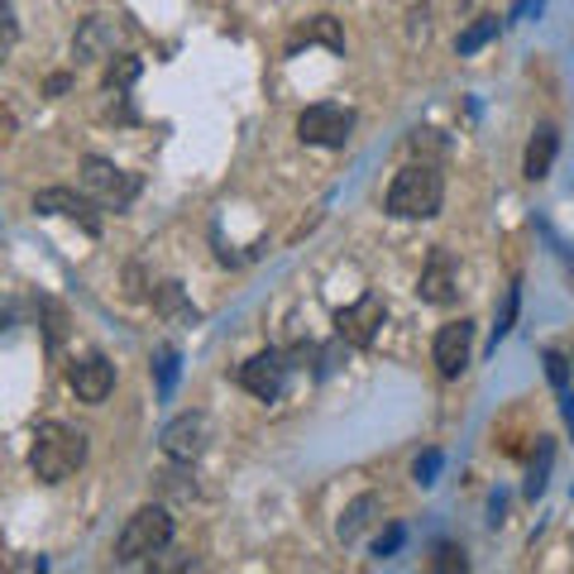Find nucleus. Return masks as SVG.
<instances>
[{"label": "nucleus", "mask_w": 574, "mask_h": 574, "mask_svg": "<svg viewBox=\"0 0 574 574\" xmlns=\"http://www.w3.org/2000/svg\"><path fill=\"white\" fill-rule=\"evenodd\" d=\"M86 465V436L63 422H43L29 445V469L39 483H63Z\"/></svg>", "instance_id": "obj_1"}, {"label": "nucleus", "mask_w": 574, "mask_h": 574, "mask_svg": "<svg viewBox=\"0 0 574 574\" xmlns=\"http://www.w3.org/2000/svg\"><path fill=\"white\" fill-rule=\"evenodd\" d=\"M445 201V178L436 163H407L387 187L383 206L387 215H397V221H431V215L440 211Z\"/></svg>", "instance_id": "obj_2"}, {"label": "nucleus", "mask_w": 574, "mask_h": 574, "mask_svg": "<svg viewBox=\"0 0 574 574\" xmlns=\"http://www.w3.org/2000/svg\"><path fill=\"white\" fill-rule=\"evenodd\" d=\"M172 545V517L168 508H158V502H149V508L129 512L120 536H115V560L120 565H129V560H149V555H163Z\"/></svg>", "instance_id": "obj_3"}, {"label": "nucleus", "mask_w": 574, "mask_h": 574, "mask_svg": "<svg viewBox=\"0 0 574 574\" xmlns=\"http://www.w3.org/2000/svg\"><path fill=\"white\" fill-rule=\"evenodd\" d=\"M139 172H129L120 163H110V158L100 153H86L82 158V192L96 201L100 211H125L129 201L139 196Z\"/></svg>", "instance_id": "obj_4"}, {"label": "nucleus", "mask_w": 574, "mask_h": 574, "mask_svg": "<svg viewBox=\"0 0 574 574\" xmlns=\"http://www.w3.org/2000/svg\"><path fill=\"white\" fill-rule=\"evenodd\" d=\"M354 135V110L350 106H307L297 115V139L316 144V149H344Z\"/></svg>", "instance_id": "obj_5"}, {"label": "nucleus", "mask_w": 574, "mask_h": 574, "mask_svg": "<svg viewBox=\"0 0 574 574\" xmlns=\"http://www.w3.org/2000/svg\"><path fill=\"white\" fill-rule=\"evenodd\" d=\"M287 354H278V350H258L254 359H244L240 364V387L249 397H258V402H273L283 393V383H287Z\"/></svg>", "instance_id": "obj_6"}, {"label": "nucleus", "mask_w": 574, "mask_h": 574, "mask_svg": "<svg viewBox=\"0 0 574 574\" xmlns=\"http://www.w3.org/2000/svg\"><path fill=\"white\" fill-rule=\"evenodd\" d=\"M67 387L77 393L82 402H92V407H100L110 393H115V364L106 354H82L67 364Z\"/></svg>", "instance_id": "obj_7"}, {"label": "nucleus", "mask_w": 574, "mask_h": 574, "mask_svg": "<svg viewBox=\"0 0 574 574\" xmlns=\"http://www.w3.org/2000/svg\"><path fill=\"white\" fill-rule=\"evenodd\" d=\"M387 321V307H383V297L379 293H369V297H359L354 307H344V311H336V336L344 340V344H373V336H379V326Z\"/></svg>", "instance_id": "obj_8"}, {"label": "nucleus", "mask_w": 574, "mask_h": 574, "mask_svg": "<svg viewBox=\"0 0 574 574\" xmlns=\"http://www.w3.org/2000/svg\"><path fill=\"white\" fill-rule=\"evenodd\" d=\"M206 436H211L206 416H201V412H182V416H172V422L163 426L158 445H163L168 459H178V465H192V459L206 450Z\"/></svg>", "instance_id": "obj_9"}, {"label": "nucleus", "mask_w": 574, "mask_h": 574, "mask_svg": "<svg viewBox=\"0 0 574 574\" xmlns=\"http://www.w3.org/2000/svg\"><path fill=\"white\" fill-rule=\"evenodd\" d=\"M34 211L43 215H67V221H77L86 235H100V215H96V201L86 192H72V187H43L34 196Z\"/></svg>", "instance_id": "obj_10"}, {"label": "nucleus", "mask_w": 574, "mask_h": 574, "mask_svg": "<svg viewBox=\"0 0 574 574\" xmlns=\"http://www.w3.org/2000/svg\"><path fill=\"white\" fill-rule=\"evenodd\" d=\"M120 39H125L120 20L92 14V20H82L77 39H72V57H77V63H100V57H115V49H120Z\"/></svg>", "instance_id": "obj_11"}, {"label": "nucleus", "mask_w": 574, "mask_h": 574, "mask_svg": "<svg viewBox=\"0 0 574 574\" xmlns=\"http://www.w3.org/2000/svg\"><path fill=\"white\" fill-rule=\"evenodd\" d=\"M469 350H474V321H450V326H440V336H436V373L440 379H459V373L469 369Z\"/></svg>", "instance_id": "obj_12"}, {"label": "nucleus", "mask_w": 574, "mask_h": 574, "mask_svg": "<svg viewBox=\"0 0 574 574\" xmlns=\"http://www.w3.org/2000/svg\"><path fill=\"white\" fill-rule=\"evenodd\" d=\"M416 293H422V301H431V307H450V301H455L459 273H455L450 249H431L422 278H416Z\"/></svg>", "instance_id": "obj_13"}, {"label": "nucleus", "mask_w": 574, "mask_h": 574, "mask_svg": "<svg viewBox=\"0 0 574 574\" xmlns=\"http://www.w3.org/2000/svg\"><path fill=\"white\" fill-rule=\"evenodd\" d=\"M379 512H383V502H379V493H359L350 508L340 512V527H336V536L344 541V545H354L359 536H364V531L379 522Z\"/></svg>", "instance_id": "obj_14"}, {"label": "nucleus", "mask_w": 574, "mask_h": 574, "mask_svg": "<svg viewBox=\"0 0 574 574\" xmlns=\"http://www.w3.org/2000/svg\"><path fill=\"white\" fill-rule=\"evenodd\" d=\"M555 149H560V135H555V125H536V135H531V144H527V158H522V172H527L531 182L551 178Z\"/></svg>", "instance_id": "obj_15"}, {"label": "nucleus", "mask_w": 574, "mask_h": 574, "mask_svg": "<svg viewBox=\"0 0 574 574\" xmlns=\"http://www.w3.org/2000/svg\"><path fill=\"white\" fill-rule=\"evenodd\" d=\"M297 43H326L330 53H344V34H340L336 14H311V20L293 34V49H297Z\"/></svg>", "instance_id": "obj_16"}, {"label": "nucleus", "mask_w": 574, "mask_h": 574, "mask_svg": "<svg viewBox=\"0 0 574 574\" xmlns=\"http://www.w3.org/2000/svg\"><path fill=\"white\" fill-rule=\"evenodd\" d=\"M498 34V14H479L469 29H459V39H455V53L459 57H469V53H479L488 39Z\"/></svg>", "instance_id": "obj_17"}, {"label": "nucleus", "mask_w": 574, "mask_h": 574, "mask_svg": "<svg viewBox=\"0 0 574 574\" xmlns=\"http://www.w3.org/2000/svg\"><path fill=\"white\" fill-rule=\"evenodd\" d=\"M106 92H125V86H135L139 82V57H129V53H115L110 63H106Z\"/></svg>", "instance_id": "obj_18"}, {"label": "nucleus", "mask_w": 574, "mask_h": 574, "mask_svg": "<svg viewBox=\"0 0 574 574\" xmlns=\"http://www.w3.org/2000/svg\"><path fill=\"white\" fill-rule=\"evenodd\" d=\"M153 307L163 311V316H187V321H192V307H187V301H182V287H178V283L153 287Z\"/></svg>", "instance_id": "obj_19"}, {"label": "nucleus", "mask_w": 574, "mask_h": 574, "mask_svg": "<svg viewBox=\"0 0 574 574\" xmlns=\"http://www.w3.org/2000/svg\"><path fill=\"white\" fill-rule=\"evenodd\" d=\"M153 373H158V393H172V383H178V350H168V344H163V350H158L153 354Z\"/></svg>", "instance_id": "obj_20"}, {"label": "nucleus", "mask_w": 574, "mask_h": 574, "mask_svg": "<svg viewBox=\"0 0 574 574\" xmlns=\"http://www.w3.org/2000/svg\"><path fill=\"white\" fill-rule=\"evenodd\" d=\"M517 301H522V293H517V283H512L508 297H502L498 321H493V350H498V340H508V330H512V321H517Z\"/></svg>", "instance_id": "obj_21"}, {"label": "nucleus", "mask_w": 574, "mask_h": 574, "mask_svg": "<svg viewBox=\"0 0 574 574\" xmlns=\"http://www.w3.org/2000/svg\"><path fill=\"white\" fill-rule=\"evenodd\" d=\"M407 149H412V153H416V158H422V163H426V153H431V158H440V153H445V139L436 135V129H412Z\"/></svg>", "instance_id": "obj_22"}, {"label": "nucleus", "mask_w": 574, "mask_h": 574, "mask_svg": "<svg viewBox=\"0 0 574 574\" xmlns=\"http://www.w3.org/2000/svg\"><path fill=\"white\" fill-rule=\"evenodd\" d=\"M545 373H551V383L565 393V383H570V359L560 354V350H545Z\"/></svg>", "instance_id": "obj_23"}, {"label": "nucleus", "mask_w": 574, "mask_h": 574, "mask_svg": "<svg viewBox=\"0 0 574 574\" xmlns=\"http://www.w3.org/2000/svg\"><path fill=\"white\" fill-rule=\"evenodd\" d=\"M545 469H551V445H541V465H531V479H527V498H536L545 488Z\"/></svg>", "instance_id": "obj_24"}, {"label": "nucleus", "mask_w": 574, "mask_h": 574, "mask_svg": "<svg viewBox=\"0 0 574 574\" xmlns=\"http://www.w3.org/2000/svg\"><path fill=\"white\" fill-rule=\"evenodd\" d=\"M431 565H436V570H469V560H465V551H459V545H440Z\"/></svg>", "instance_id": "obj_25"}, {"label": "nucleus", "mask_w": 574, "mask_h": 574, "mask_svg": "<svg viewBox=\"0 0 574 574\" xmlns=\"http://www.w3.org/2000/svg\"><path fill=\"white\" fill-rule=\"evenodd\" d=\"M436 469H440V455H436V450H431V455H422V459H416V465H412L416 483H436Z\"/></svg>", "instance_id": "obj_26"}, {"label": "nucleus", "mask_w": 574, "mask_h": 574, "mask_svg": "<svg viewBox=\"0 0 574 574\" xmlns=\"http://www.w3.org/2000/svg\"><path fill=\"white\" fill-rule=\"evenodd\" d=\"M158 479H163V488H168V493H178V498H192L196 493V483H182L187 474H172L168 469V474H158Z\"/></svg>", "instance_id": "obj_27"}, {"label": "nucleus", "mask_w": 574, "mask_h": 574, "mask_svg": "<svg viewBox=\"0 0 574 574\" xmlns=\"http://www.w3.org/2000/svg\"><path fill=\"white\" fill-rule=\"evenodd\" d=\"M14 34H20V20H14V6H10V0H0V39H14Z\"/></svg>", "instance_id": "obj_28"}, {"label": "nucleus", "mask_w": 574, "mask_h": 574, "mask_svg": "<svg viewBox=\"0 0 574 574\" xmlns=\"http://www.w3.org/2000/svg\"><path fill=\"white\" fill-rule=\"evenodd\" d=\"M397 545H402V527H387L383 536H379V545H373V555H393Z\"/></svg>", "instance_id": "obj_29"}, {"label": "nucleus", "mask_w": 574, "mask_h": 574, "mask_svg": "<svg viewBox=\"0 0 574 574\" xmlns=\"http://www.w3.org/2000/svg\"><path fill=\"white\" fill-rule=\"evenodd\" d=\"M67 86H72V77H67V72H57V77H49V86H43V92H49V96H63Z\"/></svg>", "instance_id": "obj_30"}, {"label": "nucleus", "mask_w": 574, "mask_h": 574, "mask_svg": "<svg viewBox=\"0 0 574 574\" xmlns=\"http://www.w3.org/2000/svg\"><path fill=\"white\" fill-rule=\"evenodd\" d=\"M560 412H565V426L574 431V397L570 393H560Z\"/></svg>", "instance_id": "obj_31"}]
</instances>
